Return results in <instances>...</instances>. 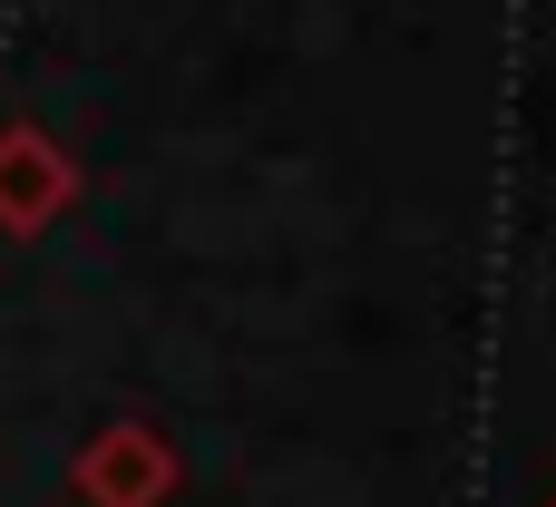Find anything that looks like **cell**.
<instances>
[{"label": "cell", "mask_w": 556, "mask_h": 507, "mask_svg": "<svg viewBox=\"0 0 556 507\" xmlns=\"http://www.w3.org/2000/svg\"><path fill=\"white\" fill-rule=\"evenodd\" d=\"M78 195V156L39 117H0V235H49Z\"/></svg>", "instance_id": "cell-1"}, {"label": "cell", "mask_w": 556, "mask_h": 507, "mask_svg": "<svg viewBox=\"0 0 556 507\" xmlns=\"http://www.w3.org/2000/svg\"><path fill=\"white\" fill-rule=\"evenodd\" d=\"M68 489H78L88 507H166L176 498V449H166L147 420H108V430L78 449Z\"/></svg>", "instance_id": "cell-2"}, {"label": "cell", "mask_w": 556, "mask_h": 507, "mask_svg": "<svg viewBox=\"0 0 556 507\" xmlns=\"http://www.w3.org/2000/svg\"><path fill=\"white\" fill-rule=\"evenodd\" d=\"M547 507H556V498H547Z\"/></svg>", "instance_id": "cell-3"}]
</instances>
